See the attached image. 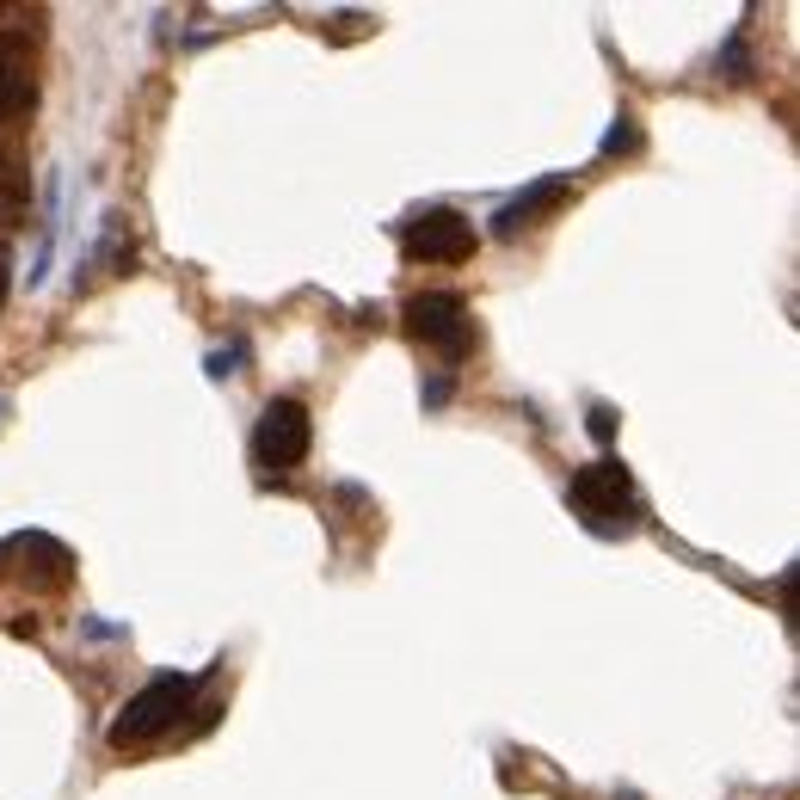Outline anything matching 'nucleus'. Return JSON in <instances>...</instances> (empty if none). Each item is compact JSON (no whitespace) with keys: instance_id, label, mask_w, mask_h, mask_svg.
Wrapping results in <instances>:
<instances>
[{"instance_id":"obj_1","label":"nucleus","mask_w":800,"mask_h":800,"mask_svg":"<svg viewBox=\"0 0 800 800\" xmlns=\"http://www.w3.org/2000/svg\"><path fill=\"white\" fill-rule=\"evenodd\" d=\"M567 506L579 511V523H586L591 536H628L640 523L634 480H628V468L610 462V456L573 468V480H567Z\"/></svg>"},{"instance_id":"obj_2","label":"nucleus","mask_w":800,"mask_h":800,"mask_svg":"<svg viewBox=\"0 0 800 800\" xmlns=\"http://www.w3.org/2000/svg\"><path fill=\"white\" fill-rule=\"evenodd\" d=\"M191 690H198V683L179 678V671H160L154 683H142V690L118 708V720H111V746H142V739L167 733L191 708Z\"/></svg>"},{"instance_id":"obj_3","label":"nucleus","mask_w":800,"mask_h":800,"mask_svg":"<svg viewBox=\"0 0 800 800\" xmlns=\"http://www.w3.org/2000/svg\"><path fill=\"white\" fill-rule=\"evenodd\" d=\"M308 450H314V419H308L302 400H290V394L266 400V413L253 426V462L266 474H290V468L308 462Z\"/></svg>"},{"instance_id":"obj_4","label":"nucleus","mask_w":800,"mask_h":800,"mask_svg":"<svg viewBox=\"0 0 800 800\" xmlns=\"http://www.w3.org/2000/svg\"><path fill=\"white\" fill-rule=\"evenodd\" d=\"M474 222L468 216H456V210H419V216H407L400 222V253L413 259H426V266H462L468 253H474Z\"/></svg>"},{"instance_id":"obj_5","label":"nucleus","mask_w":800,"mask_h":800,"mask_svg":"<svg viewBox=\"0 0 800 800\" xmlns=\"http://www.w3.org/2000/svg\"><path fill=\"white\" fill-rule=\"evenodd\" d=\"M400 314H407V333L438 346L450 363L468 358V346H474V320H468V302L456 290H426V296H413V302L400 308Z\"/></svg>"},{"instance_id":"obj_6","label":"nucleus","mask_w":800,"mask_h":800,"mask_svg":"<svg viewBox=\"0 0 800 800\" xmlns=\"http://www.w3.org/2000/svg\"><path fill=\"white\" fill-rule=\"evenodd\" d=\"M567 191H573V179H567V173H554V179H536L530 191H518V198H511L506 210L493 216V234H499V240L523 234V228H530L536 216H548V210H554V203L567 198Z\"/></svg>"},{"instance_id":"obj_7","label":"nucleus","mask_w":800,"mask_h":800,"mask_svg":"<svg viewBox=\"0 0 800 800\" xmlns=\"http://www.w3.org/2000/svg\"><path fill=\"white\" fill-rule=\"evenodd\" d=\"M31 106V74L19 62V38H0V111H26Z\"/></svg>"},{"instance_id":"obj_8","label":"nucleus","mask_w":800,"mask_h":800,"mask_svg":"<svg viewBox=\"0 0 800 800\" xmlns=\"http://www.w3.org/2000/svg\"><path fill=\"white\" fill-rule=\"evenodd\" d=\"M640 142V123H634V111H622V118H616V130L603 136V154H622V148H634Z\"/></svg>"},{"instance_id":"obj_9","label":"nucleus","mask_w":800,"mask_h":800,"mask_svg":"<svg viewBox=\"0 0 800 800\" xmlns=\"http://www.w3.org/2000/svg\"><path fill=\"white\" fill-rule=\"evenodd\" d=\"M586 426H591V438H598V443H610V438H616V413H610V407H591Z\"/></svg>"},{"instance_id":"obj_10","label":"nucleus","mask_w":800,"mask_h":800,"mask_svg":"<svg viewBox=\"0 0 800 800\" xmlns=\"http://www.w3.org/2000/svg\"><path fill=\"white\" fill-rule=\"evenodd\" d=\"M234 363H240V346L234 351H210V376L222 382V376H234Z\"/></svg>"},{"instance_id":"obj_11","label":"nucleus","mask_w":800,"mask_h":800,"mask_svg":"<svg viewBox=\"0 0 800 800\" xmlns=\"http://www.w3.org/2000/svg\"><path fill=\"white\" fill-rule=\"evenodd\" d=\"M443 400H450V382H443V376H438V382L426 388V407H443Z\"/></svg>"}]
</instances>
